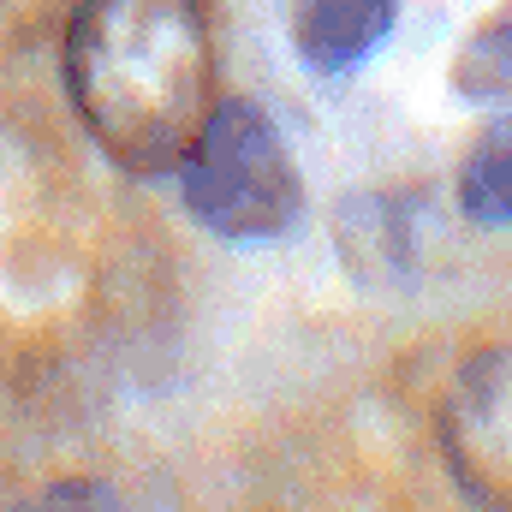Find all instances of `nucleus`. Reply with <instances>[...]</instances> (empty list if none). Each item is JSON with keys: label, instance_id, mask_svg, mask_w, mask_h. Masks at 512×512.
<instances>
[{"label": "nucleus", "instance_id": "f257e3e1", "mask_svg": "<svg viewBox=\"0 0 512 512\" xmlns=\"http://www.w3.org/2000/svg\"><path fill=\"white\" fill-rule=\"evenodd\" d=\"M60 72L96 149L137 179L173 173L215 114V48L197 0H78Z\"/></svg>", "mask_w": 512, "mask_h": 512}, {"label": "nucleus", "instance_id": "f03ea898", "mask_svg": "<svg viewBox=\"0 0 512 512\" xmlns=\"http://www.w3.org/2000/svg\"><path fill=\"white\" fill-rule=\"evenodd\" d=\"M173 173L191 221L227 245H274L304 221L298 161L256 102H215Z\"/></svg>", "mask_w": 512, "mask_h": 512}, {"label": "nucleus", "instance_id": "7ed1b4c3", "mask_svg": "<svg viewBox=\"0 0 512 512\" xmlns=\"http://www.w3.org/2000/svg\"><path fill=\"white\" fill-rule=\"evenodd\" d=\"M441 453L477 507L512 512V346L471 352L441 399Z\"/></svg>", "mask_w": 512, "mask_h": 512}, {"label": "nucleus", "instance_id": "39448f33", "mask_svg": "<svg viewBox=\"0 0 512 512\" xmlns=\"http://www.w3.org/2000/svg\"><path fill=\"white\" fill-rule=\"evenodd\" d=\"M334 245H340L346 274H358L364 286H405L417 262L411 197H387V191L346 197L334 215Z\"/></svg>", "mask_w": 512, "mask_h": 512}, {"label": "nucleus", "instance_id": "20e7f679", "mask_svg": "<svg viewBox=\"0 0 512 512\" xmlns=\"http://www.w3.org/2000/svg\"><path fill=\"white\" fill-rule=\"evenodd\" d=\"M393 24H399V0H298L292 48L310 72L346 78L393 36Z\"/></svg>", "mask_w": 512, "mask_h": 512}, {"label": "nucleus", "instance_id": "0eeeda50", "mask_svg": "<svg viewBox=\"0 0 512 512\" xmlns=\"http://www.w3.org/2000/svg\"><path fill=\"white\" fill-rule=\"evenodd\" d=\"M453 90L465 102H512V0H501L453 54Z\"/></svg>", "mask_w": 512, "mask_h": 512}, {"label": "nucleus", "instance_id": "423d86ee", "mask_svg": "<svg viewBox=\"0 0 512 512\" xmlns=\"http://www.w3.org/2000/svg\"><path fill=\"white\" fill-rule=\"evenodd\" d=\"M453 197H459V215L471 227H489V233L512 227V108L465 149Z\"/></svg>", "mask_w": 512, "mask_h": 512}]
</instances>
